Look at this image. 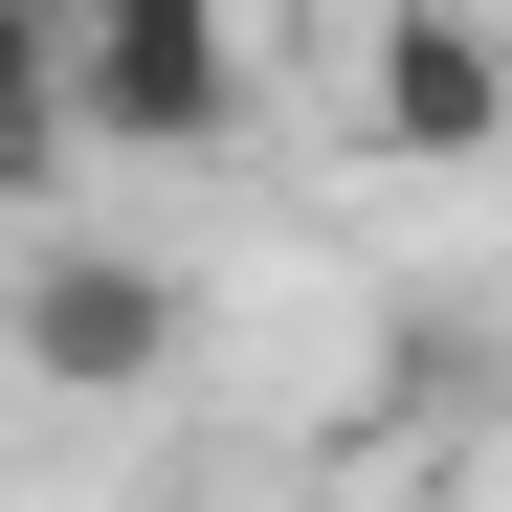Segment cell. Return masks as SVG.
Here are the masks:
<instances>
[{"instance_id":"obj_2","label":"cell","mask_w":512,"mask_h":512,"mask_svg":"<svg viewBox=\"0 0 512 512\" xmlns=\"http://www.w3.org/2000/svg\"><path fill=\"white\" fill-rule=\"evenodd\" d=\"M179 334H201V290L156 268V245H23V290H0V357H23L45 401H134V379H179Z\"/></svg>"},{"instance_id":"obj_5","label":"cell","mask_w":512,"mask_h":512,"mask_svg":"<svg viewBox=\"0 0 512 512\" xmlns=\"http://www.w3.org/2000/svg\"><path fill=\"white\" fill-rule=\"evenodd\" d=\"M0 90H67V0H0Z\"/></svg>"},{"instance_id":"obj_1","label":"cell","mask_w":512,"mask_h":512,"mask_svg":"<svg viewBox=\"0 0 512 512\" xmlns=\"http://www.w3.org/2000/svg\"><path fill=\"white\" fill-rule=\"evenodd\" d=\"M67 134L90 156H223L245 134L223 0H67Z\"/></svg>"},{"instance_id":"obj_3","label":"cell","mask_w":512,"mask_h":512,"mask_svg":"<svg viewBox=\"0 0 512 512\" xmlns=\"http://www.w3.org/2000/svg\"><path fill=\"white\" fill-rule=\"evenodd\" d=\"M379 156H512V45L468 0H379Z\"/></svg>"},{"instance_id":"obj_4","label":"cell","mask_w":512,"mask_h":512,"mask_svg":"<svg viewBox=\"0 0 512 512\" xmlns=\"http://www.w3.org/2000/svg\"><path fill=\"white\" fill-rule=\"evenodd\" d=\"M67 156H90V134H67V90H0V223L67 201Z\"/></svg>"}]
</instances>
